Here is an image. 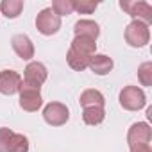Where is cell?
Wrapping results in <instances>:
<instances>
[{
    "label": "cell",
    "mask_w": 152,
    "mask_h": 152,
    "mask_svg": "<svg viewBox=\"0 0 152 152\" xmlns=\"http://www.w3.org/2000/svg\"><path fill=\"white\" fill-rule=\"evenodd\" d=\"M131 152H152V150H150V145H136V147H131Z\"/></svg>",
    "instance_id": "cell-23"
},
{
    "label": "cell",
    "mask_w": 152,
    "mask_h": 152,
    "mask_svg": "<svg viewBox=\"0 0 152 152\" xmlns=\"http://www.w3.org/2000/svg\"><path fill=\"white\" fill-rule=\"evenodd\" d=\"M104 118H106L104 107H84L83 111V120L88 125H99L104 122Z\"/></svg>",
    "instance_id": "cell-17"
},
{
    "label": "cell",
    "mask_w": 152,
    "mask_h": 152,
    "mask_svg": "<svg viewBox=\"0 0 152 152\" xmlns=\"http://www.w3.org/2000/svg\"><path fill=\"white\" fill-rule=\"evenodd\" d=\"M7 152H29V140L23 134L13 132L11 140H9V148Z\"/></svg>",
    "instance_id": "cell-18"
},
{
    "label": "cell",
    "mask_w": 152,
    "mask_h": 152,
    "mask_svg": "<svg viewBox=\"0 0 152 152\" xmlns=\"http://www.w3.org/2000/svg\"><path fill=\"white\" fill-rule=\"evenodd\" d=\"M59 18L61 16H68L73 13V0H54L52 7H50Z\"/></svg>",
    "instance_id": "cell-19"
},
{
    "label": "cell",
    "mask_w": 152,
    "mask_h": 152,
    "mask_svg": "<svg viewBox=\"0 0 152 152\" xmlns=\"http://www.w3.org/2000/svg\"><path fill=\"white\" fill-rule=\"evenodd\" d=\"M11 45H13V50L16 52L18 57H22L25 61L34 57V45L27 34H15L11 39Z\"/></svg>",
    "instance_id": "cell-10"
},
{
    "label": "cell",
    "mask_w": 152,
    "mask_h": 152,
    "mask_svg": "<svg viewBox=\"0 0 152 152\" xmlns=\"http://www.w3.org/2000/svg\"><path fill=\"white\" fill-rule=\"evenodd\" d=\"M41 88H34V86H27L22 83L20 86V107L23 111H29V113H34L41 107L43 100H41V93H39Z\"/></svg>",
    "instance_id": "cell-4"
},
{
    "label": "cell",
    "mask_w": 152,
    "mask_h": 152,
    "mask_svg": "<svg viewBox=\"0 0 152 152\" xmlns=\"http://www.w3.org/2000/svg\"><path fill=\"white\" fill-rule=\"evenodd\" d=\"M83 107H104L106 99L99 90H84L79 99Z\"/></svg>",
    "instance_id": "cell-13"
},
{
    "label": "cell",
    "mask_w": 152,
    "mask_h": 152,
    "mask_svg": "<svg viewBox=\"0 0 152 152\" xmlns=\"http://www.w3.org/2000/svg\"><path fill=\"white\" fill-rule=\"evenodd\" d=\"M147 104V97L143 93L141 88L138 86H125L120 91V106L127 111H138L141 107H145Z\"/></svg>",
    "instance_id": "cell-2"
},
{
    "label": "cell",
    "mask_w": 152,
    "mask_h": 152,
    "mask_svg": "<svg viewBox=\"0 0 152 152\" xmlns=\"http://www.w3.org/2000/svg\"><path fill=\"white\" fill-rule=\"evenodd\" d=\"M88 68H91V72L97 75H106L113 70V59L107 57L106 54H95L91 56Z\"/></svg>",
    "instance_id": "cell-12"
},
{
    "label": "cell",
    "mask_w": 152,
    "mask_h": 152,
    "mask_svg": "<svg viewBox=\"0 0 152 152\" xmlns=\"http://www.w3.org/2000/svg\"><path fill=\"white\" fill-rule=\"evenodd\" d=\"M22 9H23V0H2L0 2V11L6 18L20 16Z\"/></svg>",
    "instance_id": "cell-15"
},
{
    "label": "cell",
    "mask_w": 152,
    "mask_h": 152,
    "mask_svg": "<svg viewBox=\"0 0 152 152\" xmlns=\"http://www.w3.org/2000/svg\"><path fill=\"white\" fill-rule=\"evenodd\" d=\"M11 136H13V131H11V129H7V127H0V152H7Z\"/></svg>",
    "instance_id": "cell-22"
},
{
    "label": "cell",
    "mask_w": 152,
    "mask_h": 152,
    "mask_svg": "<svg viewBox=\"0 0 152 152\" xmlns=\"http://www.w3.org/2000/svg\"><path fill=\"white\" fill-rule=\"evenodd\" d=\"M73 32H75V36H84L90 39H97L100 34V27L93 20H79L73 25Z\"/></svg>",
    "instance_id": "cell-11"
},
{
    "label": "cell",
    "mask_w": 152,
    "mask_h": 152,
    "mask_svg": "<svg viewBox=\"0 0 152 152\" xmlns=\"http://www.w3.org/2000/svg\"><path fill=\"white\" fill-rule=\"evenodd\" d=\"M99 7L97 2L93 0H73V11H77L81 15H91Z\"/></svg>",
    "instance_id": "cell-21"
},
{
    "label": "cell",
    "mask_w": 152,
    "mask_h": 152,
    "mask_svg": "<svg viewBox=\"0 0 152 152\" xmlns=\"http://www.w3.org/2000/svg\"><path fill=\"white\" fill-rule=\"evenodd\" d=\"M36 29L43 36H52L61 29V18L50 7H47V9L39 11V15L36 16Z\"/></svg>",
    "instance_id": "cell-3"
},
{
    "label": "cell",
    "mask_w": 152,
    "mask_h": 152,
    "mask_svg": "<svg viewBox=\"0 0 152 152\" xmlns=\"http://www.w3.org/2000/svg\"><path fill=\"white\" fill-rule=\"evenodd\" d=\"M70 48H73L75 52H79V54H84V56L91 57V56H95L97 43H95V39H90V38H84V36H75Z\"/></svg>",
    "instance_id": "cell-14"
},
{
    "label": "cell",
    "mask_w": 152,
    "mask_h": 152,
    "mask_svg": "<svg viewBox=\"0 0 152 152\" xmlns=\"http://www.w3.org/2000/svg\"><path fill=\"white\" fill-rule=\"evenodd\" d=\"M150 39V31H148V25L140 22V20H132L127 29H125V41L131 45V47H145Z\"/></svg>",
    "instance_id": "cell-1"
},
{
    "label": "cell",
    "mask_w": 152,
    "mask_h": 152,
    "mask_svg": "<svg viewBox=\"0 0 152 152\" xmlns=\"http://www.w3.org/2000/svg\"><path fill=\"white\" fill-rule=\"evenodd\" d=\"M43 118L48 125H54V127H59V125H64L70 118V111L64 104L61 102H50L45 106L43 109Z\"/></svg>",
    "instance_id": "cell-5"
},
{
    "label": "cell",
    "mask_w": 152,
    "mask_h": 152,
    "mask_svg": "<svg viewBox=\"0 0 152 152\" xmlns=\"http://www.w3.org/2000/svg\"><path fill=\"white\" fill-rule=\"evenodd\" d=\"M47 68L43 63H38V61H32L27 64L25 68V73H23V79L22 83L27 84V86H34V88H41V84L47 81Z\"/></svg>",
    "instance_id": "cell-7"
},
{
    "label": "cell",
    "mask_w": 152,
    "mask_h": 152,
    "mask_svg": "<svg viewBox=\"0 0 152 152\" xmlns=\"http://www.w3.org/2000/svg\"><path fill=\"white\" fill-rule=\"evenodd\" d=\"M138 79L143 86H152V63L147 61L138 68Z\"/></svg>",
    "instance_id": "cell-20"
},
{
    "label": "cell",
    "mask_w": 152,
    "mask_h": 152,
    "mask_svg": "<svg viewBox=\"0 0 152 152\" xmlns=\"http://www.w3.org/2000/svg\"><path fill=\"white\" fill-rule=\"evenodd\" d=\"M90 59H91V57H88V56H84V54H79V52H75L73 48H70L68 54H66L68 64H70L73 70H77V72H83L84 68H88Z\"/></svg>",
    "instance_id": "cell-16"
},
{
    "label": "cell",
    "mask_w": 152,
    "mask_h": 152,
    "mask_svg": "<svg viewBox=\"0 0 152 152\" xmlns=\"http://www.w3.org/2000/svg\"><path fill=\"white\" fill-rule=\"evenodd\" d=\"M120 7L129 15V16H132L134 20H140V22H143V23H150L152 22V7H150V4H147V2H129V0H122L120 2Z\"/></svg>",
    "instance_id": "cell-6"
},
{
    "label": "cell",
    "mask_w": 152,
    "mask_h": 152,
    "mask_svg": "<svg viewBox=\"0 0 152 152\" xmlns=\"http://www.w3.org/2000/svg\"><path fill=\"white\" fill-rule=\"evenodd\" d=\"M22 77L15 70H2L0 72V93L2 95H15L20 91Z\"/></svg>",
    "instance_id": "cell-9"
},
{
    "label": "cell",
    "mask_w": 152,
    "mask_h": 152,
    "mask_svg": "<svg viewBox=\"0 0 152 152\" xmlns=\"http://www.w3.org/2000/svg\"><path fill=\"white\" fill-rule=\"evenodd\" d=\"M152 140V131L148 127V124L145 122H136L131 125L129 132H127V143L129 148L136 147V145H148Z\"/></svg>",
    "instance_id": "cell-8"
}]
</instances>
